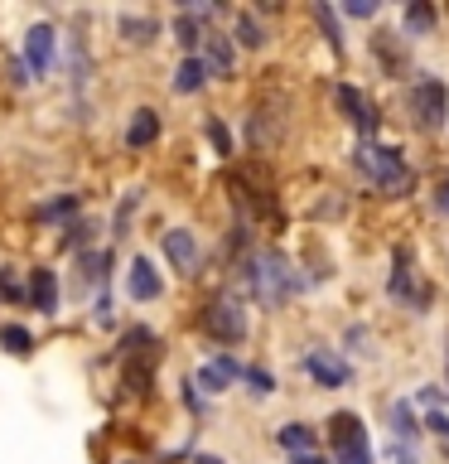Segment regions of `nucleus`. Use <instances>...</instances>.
<instances>
[{"instance_id": "1", "label": "nucleus", "mask_w": 449, "mask_h": 464, "mask_svg": "<svg viewBox=\"0 0 449 464\" xmlns=\"http://www.w3.org/2000/svg\"><path fill=\"white\" fill-rule=\"evenodd\" d=\"M246 285L261 304H281L295 295V276H290V261L281 252H256L246 261Z\"/></svg>"}, {"instance_id": "2", "label": "nucleus", "mask_w": 449, "mask_h": 464, "mask_svg": "<svg viewBox=\"0 0 449 464\" xmlns=\"http://www.w3.org/2000/svg\"><path fill=\"white\" fill-rule=\"evenodd\" d=\"M353 165L362 169V179L382 184V188H391V194L411 184V169H406L401 150H391V145H358V150H353Z\"/></svg>"}, {"instance_id": "3", "label": "nucleus", "mask_w": 449, "mask_h": 464, "mask_svg": "<svg viewBox=\"0 0 449 464\" xmlns=\"http://www.w3.org/2000/svg\"><path fill=\"white\" fill-rule=\"evenodd\" d=\"M329 435H333V455L339 464H372V450H368V430L353 411H339L329 420Z\"/></svg>"}, {"instance_id": "4", "label": "nucleus", "mask_w": 449, "mask_h": 464, "mask_svg": "<svg viewBox=\"0 0 449 464\" xmlns=\"http://www.w3.org/2000/svg\"><path fill=\"white\" fill-rule=\"evenodd\" d=\"M203 329L213 334L217 343H242L246 339V314L232 295H217L208 310H203Z\"/></svg>"}, {"instance_id": "5", "label": "nucleus", "mask_w": 449, "mask_h": 464, "mask_svg": "<svg viewBox=\"0 0 449 464\" xmlns=\"http://www.w3.org/2000/svg\"><path fill=\"white\" fill-rule=\"evenodd\" d=\"M444 107H449V92L440 78H420L416 92H411V111H416V126L420 130H440L444 126Z\"/></svg>"}, {"instance_id": "6", "label": "nucleus", "mask_w": 449, "mask_h": 464, "mask_svg": "<svg viewBox=\"0 0 449 464\" xmlns=\"http://www.w3.org/2000/svg\"><path fill=\"white\" fill-rule=\"evenodd\" d=\"M53 49H58V34H53V24H29V34H24V68L34 72H49L53 68Z\"/></svg>"}, {"instance_id": "7", "label": "nucleus", "mask_w": 449, "mask_h": 464, "mask_svg": "<svg viewBox=\"0 0 449 464\" xmlns=\"http://www.w3.org/2000/svg\"><path fill=\"white\" fill-rule=\"evenodd\" d=\"M165 256L174 261V271L194 276V271H198V237H194L188 227H169V232H165Z\"/></svg>"}, {"instance_id": "8", "label": "nucleus", "mask_w": 449, "mask_h": 464, "mask_svg": "<svg viewBox=\"0 0 449 464\" xmlns=\"http://www.w3.org/2000/svg\"><path fill=\"white\" fill-rule=\"evenodd\" d=\"M304 372H310L319 387H343V382H348V362L333 358V353H324V348L304 358Z\"/></svg>"}, {"instance_id": "9", "label": "nucleus", "mask_w": 449, "mask_h": 464, "mask_svg": "<svg viewBox=\"0 0 449 464\" xmlns=\"http://www.w3.org/2000/svg\"><path fill=\"white\" fill-rule=\"evenodd\" d=\"M387 290H391L396 300H406L411 310H425V295H420V290H416V281H411V252H396V271H391Z\"/></svg>"}, {"instance_id": "10", "label": "nucleus", "mask_w": 449, "mask_h": 464, "mask_svg": "<svg viewBox=\"0 0 449 464\" xmlns=\"http://www.w3.org/2000/svg\"><path fill=\"white\" fill-rule=\"evenodd\" d=\"M339 107L348 111V121H353L358 130H362V136H372V130H377V116H372V107H368V97H362L358 92V87H339Z\"/></svg>"}, {"instance_id": "11", "label": "nucleus", "mask_w": 449, "mask_h": 464, "mask_svg": "<svg viewBox=\"0 0 449 464\" xmlns=\"http://www.w3.org/2000/svg\"><path fill=\"white\" fill-rule=\"evenodd\" d=\"M126 285H130V295H136V300H155L159 290H165V285H159V271H155L145 256H136V261H130V276H126Z\"/></svg>"}, {"instance_id": "12", "label": "nucleus", "mask_w": 449, "mask_h": 464, "mask_svg": "<svg viewBox=\"0 0 449 464\" xmlns=\"http://www.w3.org/2000/svg\"><path fill=\"white\" fill-rule=\"evenodd\" d=\"M29 300H34L39 314H53L58 310V276L39 266L34 276H29Z\"/></svg>"}, {"instance_id": "13", "label": "nucleus", "mask_w": 449, "mask_h": 464, "mask_svg": "<svg viewBox=\"0 0 449 464\" xmlns=\"http://www.w3.org/2000/svg\"><path fill=\"white\" fill-rule=\"evenodd\" d=\"M155 136H159V116L150 107H140L136 116H130V126H126V145H130V150H145Z\"/></svg>"}, {"instance_id": "14", "label": "nucleus", "mask_w": 449, "mask_h": 464, "mask_svg": "<svg viewBox=\"0 0 449 464\" xmlns=\"http://www.w3.org/2000/svg\"><path fill=\"white\" fill-rule=\"evenodd\" d=\"M232 377H242L237 362H232V358H213L208 368L198 372V387H203V392H223V387L232 382Z\"/></svg>"}, {"instance_id": "15", "label": "nucleus", "mask_w": 449, "mask_h": 464, "mask_svg": "<svg viewBox=\"0 0 449 464\" xmlns=\"http://www.w3.org/2000/svg\"><path fill=\"white\" fill-rule=\"evenodd\" d=\"M208 63H203V58H184L179 63V72H174V92H198L203 82H208Z\"/></svg>"}, {"instance_id": "16", "label": "nucleus", "mask_w": 449, "mask_h": 464, "mask_svg": "<svg viewBox=\"0 0 449 464\" xmlns=\"http://www.w3.org/2000/svg\"><path fill=\"white\" fill-rule=\"evenodd\" d=\"M203 49H208V58H203V63L227 78V72H232V39H227V34H203Z\"/></svg>"}, {"instance_id": "17", "label": "nucleus", "mask_w": 449, "mask_h": 464, "mask_svg": "<svg viewBox=\"0 0 449 464\" xmlns=\"http://www.w3.org/2000/svg\"><path fill=\"white\" fill-rule=\"evenodd\" d=\"M275 440H281L285 450H295V455H310V445H314V430H310V426H300V420H295V426H281V430H275Z\"/></svg>"}, {"instance_id": "18", "label": "nucleus", "mask_w": 449, "mask_h": 464, "mask_svg": "<svg viewBox=\"0 0 449 464\" xmlns=\"http://www.w3.org/2000/svg\"><path fill=\"white\" fill-rule=\"evenodd\" d=\"M121 34H126L130 44H150V39L159 34V24H155V20H140V14H121Z\"/></svg>"}, {"instance_id": "19", "label": "nucleus", "mask_w": 449, "mask_h": 464, "mask_svg": "<svg viewBox=\"0 0 449 464\" xmlns=\"http://www.w3.org/2000/svg\"><path fill=\"white\" fill-rule=\"evenodd\" d=\"M0 343H5L10 353H29V348H34V334L20 329V324H5V329H0Z\"/></svg>"}, {"instance_id": "20", "label": "nucleus", "mask_w": 449, "mask_h": 464, "mask_svg": "<svg viewBox=\"0 0 449 464\" xmlns=\"http://www.w3.org/2000/svg\"><path fill=\"white\" fill-rule=\"evenodd\" d=\"M406 29H411V34H430L435 29V5H411L406 10Z\"/></svg>"}, {"instance_id": "21", "label": "nucleus", "mask_w": 449, "mask_h": 464, "mask_svg": "<svg viewBox=\"0 0 449 464\" xmlns=\"http://www.w3.org/2000/svg\"><path fill=\"white\" fill-rule=\"evenodd\" d=\"M68 213H78V194H63V198H53V203H43V208H39L43 223H53V218H68Z\"/></svg>"}, {"instance_id": "22", "label": "nucleus", "mask_w": 449, "mask_h": 464, "mask_svg": "<svg viewBox=\"0 0 449 464\" xmlns=\"http://www.w3.org/2000/svg\"><path fill=\"white\" fill-rule=\"evenodd\" d=\"M237 39L246 44V49H261V44H266V34L256 29V20H252V14H237Z\"/></svg>"}, {"instance_id": "23", "label": "nucleus", "mask_w": 449, "mask_h": 464, "mask_svg": "<svg viewBox=\"0 0 449 464\" xmlns=\"http://www.w3.org/2000/svg\"><path fill=\"white\" fill-rule=\"evenodd\" d=\"M174 34H179V44H184V49H194V44L203 39V34H198V20H194V14H179V20H174Z\"/></svg>"}, {"instance_id": "24", "label": "nucleus", "mask_w": 449, "mask_h": 464, "mask_svg": "<svg viewBox=\"0 0 449 464\" xmlns=\"http://www.w3.org/2000/svg\"><path fill=\"white\" fill-rule=\"evenodd\" d=\"M82 242H92V223H72V227H63V246H82Z\"/></svg>"}, {"instance_id": "25", "label": "nucleus", "mask_w": 449, "mask_h": 464, "mask_svg": "<svg viewBox=\"0 0 449 464\" xmlns=\"http://www.w3.org/2000/svg\"><path fill=\"white\" fill-rule=\"evenodd\" d=\"M208 140L217 145V155H232V140H227V130H223V121H208Z\"/></svg>"}, {"instance_id": "26", "label": "nucleus", "mask_w": 449, "mask_h": 464, "mask_svg": "<svg viewBox=\"0 0 449 464\" xmlns=\"http://www.w3.org/2000/svg\"><path fill=\"white\" fill-rule=\"evenodd\" d=\"M343 14H353V20H368V14H377V5H372V0H348Z\"/></svg>"}, {"instance_id": "27", "label": "nucleus", "mask_w": 449, "mask_h": 464, "mask_svg": "<svg viewBox=\"0 0 449 464\" xmlns=\"http://www.w3.org/2000/svg\"><path fill=\"white\" fill-rule=\"evenodd\" d=\"M0 295H5V300H20V295H24V290H20V281H14L10 271H0Z\"/></svg>"}, {"instance_id": "28", "label": "nucleus", "mask_w": 449, "mask_h": 464, "mask_svg": "<svg viewBox=\"0 0 449 464\" xmlns=\"http://www.w3.org/2000/svg\"><path fill=\"white\" fill-rule=\"evenodd\" d=\"M246 382H252V392H261V397L271 392V377L261 372V368H246Z\"/></svg>"}, {"instance_id": "29", "label": "nucleus", "mask_w": 449, "mask_h": 464, "mask_svg": "<svg viewBox=\"0 0 449 464\" xmlns=\"http://www.w3.org/2000/svg\"><path fill=\"white\" fill-rule=\"evenodd\" d=\"M136 203H140L136 194H126V203L116 208V227H121V232H126V223H130V213H136Z\"/></svg>"}, {"instance_id": "30", "label": "nucleus", "mask_w": 449, "mask_h": 464, "mask_svg": "<svg viewBox=\"0 0 449 464\" xmlns=\"http://www.w3.org/2000/svg\"><path fill=\"white\" fill-rule=\"evenodd\" d=\"M435 213H449V174L440 179V188H435Z\"/></svg>"}, {"instance_id": "31", "label": "nucleus", "mask_w": 449, "mask_h": 464, "mask_svg": "<svg viewBox=\"0 0 449 464\" xmlns=\"http://www.w3.org/2000/svg\"><path fill=\"white\" fill-rule=\"evenodd\" d=\"M295 464H329L324 455H295Z\"/></svg>"}, {"instance_id": "32", "label": "nucleus", "mask_w": 449, "mask_h": 464, "mask_svg": "<svg viewBox=\"0 0 449 464\" xmlns=\"http://www.w3.org/2000/svg\"><path fill=\"white\" fill-rule=\"evenodd\" d=\"M198 464H223V459H213V455H203V459H198Z\"/></svg>"}]
</instances>
